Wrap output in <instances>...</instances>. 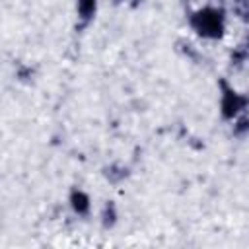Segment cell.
Listing matches in <instances>:
<instances>
[{
	"label": "cell",
	"mask_w": 249,
	"mask_h": 249,
	"mask_svg": "<svg viewBox=\"0 0 249 249\" xmlns=\"http://www.w3.org/2000/svg\"><path fill=\"white\" fill-rule=\"evenodd\" d=\"M195 25L196 29L206 35V37H218L222 33V19H220V14L212 12V10H202L196 14L195 18Z\"/></svg>",
	"instance_id": "obj_1"
},
{
	"label": "cell",
	"mask_w": 249,
	"mask_h": 249,
	"mask_svg": "<svg viewBox=\"0 0 249 249\" xmlns=\"http://www.w3.org/2000/svg\"><path fill=\"white\" fill-rule=\"evenodd\" d=\"M241 107V99L233 93V91H228L224 95V101H222V109H224V115L226 117H233L237 113V109Z\"/></svg>",
	"instance_id": "obj_2"
},
{
	"label": "cell",
	"mask_w": 249,
	"mask_h": 249,
	"mask_svg": "<svg viewBox=\"0 0 249 249\" xmlns=\"http://www.w3.org/2000/svg\"><path fill=\"white\" fill-rule=\"evenodd\" d=\"M72 206L78 212H86L88 210V196L84 193H74L72 195Z\"/></svg>",
	"instance_id": "obj_3"
},
{
	"label": "cell",
	"mask_w": 249,
	"mask_h": 249,
	"mask_svg": "<svg viewBox=\"0 0 249 249\" xmlns=\"http://www.w3.org/2000/svg\"><path fill=\"white\" fill-rule=\"evenodd\" d=\"M93 8H95V0H78V10L84 18L91 16L93 14Z\"/></svg>",
	"instance_id": "obj_4"
}]
</instances>
